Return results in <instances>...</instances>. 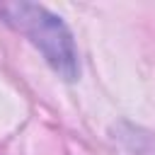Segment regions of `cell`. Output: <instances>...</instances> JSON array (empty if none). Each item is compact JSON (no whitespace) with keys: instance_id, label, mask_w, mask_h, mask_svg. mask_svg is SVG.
<instances>
[{"instance_id":"obj_1","label":"cell","mask_w":155,"mask_h":155,"mask_svg":"<svg viewBox=\"0 0 155 155\" xmlns=\"http://www.w3.org/2000/svg\"><path fill=\"white\" fill-rule=\"evenodd\" d=\"M0 19L22 36H27L29 44L41 51L44 61L63 80H78V48L68 24L58 15L36 2H0Z\"/></svg>"}]
</instances>
